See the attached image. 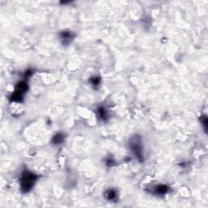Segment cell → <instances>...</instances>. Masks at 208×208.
I'll list each match as a JSON object with an SVG mask.
<instances>
[{
    "label": "cell",
    "mask_w": 208,
    "mask_h": 208,
    "mask_svg": "<svg viewBox=\"0 0 208 208\" xmlns=\"http://www.w3.org/2000/svg\"><path fill=\"white\" fill-rule=\"evenodd\" d=\"M73 33L71 32H68V31H64L60 33V38H61V41L63 42V43L64 44V45H67V44H69V43L73 41Z\"/></svg>",
    "instance_id": "3957f363"
},
{
    "label": "cell",
    "mask_w": 208,
    "mask_h": 208,
    "mask_svg": "<svg viewBox=\"0 0 208 208\" xmlns=\"http://www.w3.org/2000/svg\"><path fill=\"white\" fill-rule=\"evenodd\" d=\"M90 82L93 86H99V82H100V78L96 77H92L90 79Z\"/></svg>",
    "instance_id": "9c48e42d"
},
{
    "label": "cell",
    "mask_w": 208,
    "mask_h": 208,
    "mask_svg": "<svg viewBox=\"0 0 208 208\" xmlns=\"http://www.w3.org/2000/svg\"><path fill=\"white\" fill-rule=\"evenodd\" d=\"M64 140V136L63 135L62 133H58L56 135L54 136L53 139H52V143L58 145V144H61Z\"/></svg>",
    "instance_id": "52a82bcc"
},
{
    "label": "cell",
    "mask_w": 208,
    "mask_h": 208,
    "mask_svg": "<svg viewBox=\"0 0 208 208\" xmlns=\"http://www.w3.org/2000/svg\"><path fill=\"white\" fill-rule=\"evenodd\" d=\"M105 197L108 201L113 202L117 199V192L114 189H109L105 193Z\"/></svg>",
    "instance_id": "8992f818"
},
{
    "label": "cell",
    "mask_w": 208,
    "mask_h": 208,
    "mask_svg": "<svg viewBox=\"0 0 208 208\" xmlns=\"http://www.w3.org/2000/svg\"><path fill=\"white\" fill-rule=\"evenodd\" d=\"M27 90H28V85H27V83L25 82H20V83H18L16 85L15 92H17L19 94L23 95L24 92L27 91Z\"/></svg>",
    "instance_id": "5b68a950"
},
{
    "label": "cell",
    "mask_w": 208,
    "mask_h": 208,
    "mask_svg": "<svg viewBox=\"0 0 208 208\" xmlns=\"http://www.w3.org/2000/svg\"><path fill=\"white\" fill-rule=\"evenodd\" d=\"M169 188L165 185V184H158L157 186L155 187V194L158 195H164L168 192Z\"/></svg>",
    "instance_id": "277c9868"
},
{
    "label": "cell",
    "mask_w": 208,
    "mask_h": 208,
    "mask_svg": "<svg viewBox=\"0 0 208 208\" xmlns=\"http://www.w3.org/2000/svg\"><path fill=\"white\" fill-rule=\"evenodd\" d=\"M98 116L100 119H102L103 120H106V119L107 118V112L106 111L105 108L103 107H99L98 109Z\"/></svg>",
    "instance_id": "ba28073f"
},
{
    "label": "cell",
    "mask_w": 208,
    "mask_h": 208,
    "mask_svg": "<svg viewBox=\"0 0 208 208\" xmlns=\"http://www.w3.org/2000/svg\"><path fill=\"white\" fill-rule=\"evenodd\" d=\"M129 148L134 156L136 157V159H137L140 163H142L144 161V155L143 150H142V139L139 136H135L131 138L130 142H129Z\"/></svg>",
    "instance_id": "7a4b0ae2"
},
{
    "label": "cell",
    "mask_w": 208,
    "mask_h": 208,
    "mask_svg": "<svg viewBox=\"0 0 208 208\" xmlns=\"http://www.w3.org/2000/svg\"><path fill=\"white\" fill-rule=\"evenodd\" d=\"M38 176L29 171H24L20 176V189L23 193H28L36 183Z\"/></svg>",
    "instance_id": "6da1fadb"
}]
</instances>
